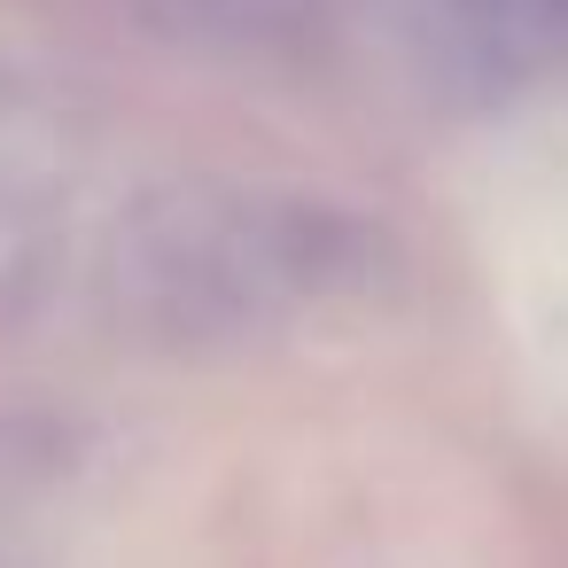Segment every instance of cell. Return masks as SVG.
Here are the masks:
<instances>
[]
</instances>
